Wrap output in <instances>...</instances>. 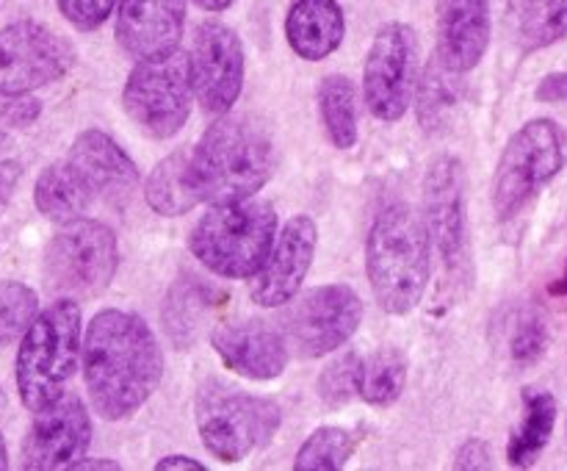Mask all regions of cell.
Instances as JSON below:
<instances>
[{
    "instance_id": "6da1fadb",
    "label": "cell",
    "mask_w": 567,
    "mask_h": 471,
    "mask_svg": "<svg viewBox=\"0 0 567 471\" xmlns=\"http://www.w3.org/2000/svg\"><path fill=\"white\" fill-rule=\"evenodd\" d=\"M83 382L105 421L136 413L164 377V352L142 316L105 308L89 321L81 347Z\"/></svg>"
},
{
    "instance_id": "7a4b0ae2",
    "label": "cell",
    "mask_w": 567,
    "mask_h": 471,
    "mask_svg": "<svg viewBox=\"0 0 567 471\" xmlns=\"http://www.w3.org/2000/svg\"><path fill=\"white\" fill-rule=\"evenodd\" d=\"M275 170V142L247 116L221 114L186 153V181L197 203L255 197Z\"/></svg>"
},
{
    "instance_id": "3957f363",
    "label": "cell",
    "mask_w": 567,
    "mask_h": 471,
    "mask_svg": "<svg viewBox=\"0 0 567 471\" xmlns=\"http://www.w3.org/2000/svg\"><path fill=\"white\" fill-rule=\"evenodd\" d=\"M365 275L385 314L404 316L424 299L432 249L424 222L408 203H393L377 214L365 238Z\"/></svg>"
},
{
    "instance_id": "277c9868",
    "label": "cell",
    "mask_w": 567,
    "mask_h": 471,
    "mask_svg": "<svg viewBox=\"0 0 567 471\" xmlns=\"http://www.w3.org/2000/svg\"><path fill=\"white\" fill-rule=\"evenodd\" d=\"M81 305L72 297L55 299L33 316L14 360L17 391L28 410L44 408L64 393L81 364Z\"/></svg>"
},
{
    "instance_id": "5b68a950",
    "label": "cell",
    "mask_w": 567,
    "mask_h": 471,
    "mask_svg": "<svg viewBox=\"0 0 567 471\" xmlns=\"http://www.w3.org/2000/svg\"><path fill=\"white\" fill-rule=\"evenodd\" d=\"M277 236V214L266 199L214 203L188 236L194 258L219 277L249 280L269 258Z\"/></svg>"
},
{
    "instance_id": "8992f818",
    "label": "cell",
    "mask_w": 567,
    "mask_h": 471,
    "mask_svg": "<svg viewBox=\"0 0 567 471\" xmlns=\"http://www.w3.org/2000/svg\"><path fill=\"white\" fill-rule=\"evenodd\" d=\"M194 419L205 449L214 458L241 463L275 438L282 424V408L269 397H255L210 380L199 388Z\"/></svg>"
},
{
    "instance_id": "52a82bcc",
    "label": "cell",
    "mask_w": 567,
    "mask_h": 471,
    "mask_svg": "<svg viewBox=\"0 0 567 471\" xmlns=\"http://www.w3.org/2000/svg\"><path fill=\"white\" fill-rule=\"evenodd\" d=\"M424 231L443 272V291H460L471 277L468 194L463 161L437 155L424 177Z\"/></svg>"
},
{
    "instance_id": "ba28073f",
    "label": "cell",
    "mask_w": 567,
    "mask_h": 471,
    "mask_svg": "<svg viewBox=\"0 0 567 471\" xmlns=\"http://www.w3.org/2000/svg\"><path fill=\"white\" fill-rule=\"evenodd\" d=\"M565 166V136L557 122L532 120L504 147L493 177V208L498 219H513Z\"/></svg>"
},
{
    "instance_id": "9c48e42d",
    "label": "cell",
    "mask_w": 567,
    "mask_h": 471,
    "mask_svg": "<svg viewBox=\"0 0 567 471\" xmlns=\"http://www.w3.org/2000/svg\"><path fill=\"white\" fill-rule=\"evenodd\" d=\"M192 75L188 55L175 50L164 59L136 61L122 86V109L153 139H169L192 114Z\"/></svg>"
},
{
    "instance_id": "30bf717a",
    "label": "cell",
    "mask_w": 567,
    "mask_h": 471,
    "mask_svg": "<svg viewBox=\"0 0 567 471\" xmlns=\"http://www.w3.org/2000/svg\"><path fill=\"white\" fill-rule=\"evenodd\" d=\"M120 249L105 222L78 216L61 225L44 249V280L59 294H97L114 280Z\"/></svg>"
},
{
    "instance_id": "8fae6325",
    "label": "cell",
    "mask_w": 567,
    "mask_h": 471,
    "mask_svg": "<svg viewBox=\"0 0 567 471\" xmlns=\"http://www.w3.org/2000/svg\"><path fill=\"white\" fill-rule=\"evenodd\" d=\"M293 308L282 321V336L297 358L313 360L336 352L358 332L363 321V299L347 283H330L291 299Z\"/></svg>"
},
{
    "instance_id": "7c38bea8",
    "label": "cell",
    "mask_w": 567,
    "mask_h": 471,
    "mask_svg": "<svg viewBox=\"0 0 567 471\" xmlns=\"http://www.w3.org/2000/svg\"><path fill=\"white\" fill-rule=\"evenodd\" d=\"M419 86V37L408 22H385L371 42L363 66V98L382 122H399Z\"/></svg>"
},
{
    "instance_id": "4fadbf2b",
    "label": "cell",
    "mask_w": 567,
    "mask_h": 471,
    "mask_svg": "<svg viewBox=\"0 0 567 471\" xmlns=\"http://www.w3.org/2000/svg\"><path fill=\"white\" fill-rule=\"evenodd\" d=\"M72 64V44L42 22L20 20L0 28V98H22L61 81Z\"/></svg>"
},
{
    "instance_id": "5bb4252c",
    "label": "cell",
    "mask_w": 567,
    "mask_h": 471,
    "mask_svg": "<svg viewBox=\"0 0 567 471\" xmlns=\"http://www.w3.org/2000/svg\"><path fill=\"white\" fill-rule=\"evenodd\" d=\"M192 89L208 114H227L241 98L244 44L238 33L221 20H205L194 33L188 53Z\"/></svg>"
},
{
    "instance_id": "9a60e30c",
    "label": "cell",
    "mask_w": 567,
    "mask_h": 471,
    "mask_svg": "<svg viewBox=\"0 0 567 471\" xmlns=\"http://www.w3.org/2000/svg\"><path fill=\"white\" fill-rule=\"evenodd\" d=\"M92 443V419L75 393H61L44 408L33 410V421L22 441V469L59 471L83 458Z\"/></svg>"
},
{
    "instance_id": "2e32d148",
    "label": "cell",
    "mask_w": 567,
    "mask_h": 471,
    "mask_svg": "<svg viewBox=\"0 0 567 471\" xmlns=\"http://www.w3.org/2000/svg\"><path fill=\"white\" fill-rule=\"evenodd\" d=\"M319 227L308 214H297L282 225L258 272L249 277V297L260 308H282L291 303L305 286L310 264H313Z\"/></svg>"
},
{
    "instance_id": "e0dca14e",
    "label": "cell",
    "mask_w": 567,
    "mask_h": 471,
    "mask_svg": "<svg viewBox=\"0 0 567 471\" xmlns=\"http://www.w3.org/2000/svg\"><path fill=\"white\" fill-rule=\"evenodd\" d=\"M210 344L225 369L255 382L280 377L288 366V352H291L286 336L258 319L225 321V325L214 327Z\"/></svg>"
},
{
    "instance_id": "ac0fdd59",
    "label": "cell",
    "mask_w": 567,
    "mask_h": 471,
    "mask_svg": "<svg viewBox=\"0 0 567 471\" xmlns=\"http://www.w3.org/2000/svg\"><path fill=\"white\" fill-rule=\"evenodd\" d=\"M186 28V0H120L116 42L131 59L175 53Z\"/></svg>"
},
{
    "instance_id": "d6986e66",
    "label": "cell",
    "mask_w": 567,
    "mask_h": 471,
    "mask_svg": "<svg viewBox=\"0 0 567 471\" xmlns=\"http://www.w3.org/2000/svg\"><path fill=\"white\" fill-rule=\"evenodd\" d=\"M435 59L454 75L471 72L487 53L493 33L491 0H435Z\"/></svg>"
},
{
    "instance_id": "ffe728a7",
    "label": "cell",
    "mask_w": 567,
    "mask_h": 471,
    "mask_svg": "<svg viewBox=\"0 0 567 471\" xmlns=\"http://www.w3.org/2000/svg\"><path fill=\"white\" fill-rule=\"evenodd\" d=\"M66 161L92 188L94 197H127L138 183V170L131 155L97 127L78 133Z\"/></svg>"
},
{
    "instance_id": "44dd1931",
    "label": "cell",
    "mask_w": 567,
    "mask_h": 471,
    "mask_svg": "<svg viewBox=\"0 0 567 471\" xmlns=\"http://www.w3.org/2000/svg\"><path fill=\"white\" fill-rule=\"evenodd\" d=\"M347 37V17L338 0H291L286 39L305 61H324Z\"/></svg>"
},
{
    "instance_id": "7402d4cb",
    "label": "cell",
    "mask_w": 567,
    "mask_h": 471,
    "mask_svg": "<svg viewBox=\"0 0 567 471\" xmlns=\"http://www.w3.org/2000/svg\"><path fill=\"white\" fill-rule=\"evenodd\" d=\"M554 424H557V399L543 388H526L524 391V419L513 430L507 443V460L515 469H529L537 463L543 449L551 441Z\"/></svg>"
},
{
    "instance_id": "603a6c76",
    "label": "cell",
    "mask_w": 567,
    "mask_h": 471,
    "mask_svg": "<svg viewBox=\"0 0 567 471\" xmlns=\"http://www.w3.org/2000/svg\"><path fill=\"white\" fill-rule=\"evenodd\" d=\"M33 203H37L39 214L64 225V222L83 216V211L94 203V194L83 183V177L72 170L70 161H59L39 175L37 186H33Z\"/></svg>"
},
{
    "instance_id": "cb8c5ba5",
    "label": "cell",
    "mask_w": 567,
    "mask_h": 471,
    "mask_svg": "<svg viewBox=\"0 0 567 471\" xmlns=\"http://www.w3.org/2000/svg\"><path fill=\"white\" fill-rule=\"evenodd\" d=\"M214 308L216 297L208 286L188 280L177 283L175 288H169V297L164 305L166 336L177 344V349L192 347Z\"/></svg>"
},
{
    "instance_id": "d4e9b609",
    "label": "cell",
    "mask_w": 567,
    "mask_h": 471,
    "mask_svg": "<svg viewBox=\"0 0 567 471\" xmlns=\"http://www.w3.org/2000/svg\"><path fill=\"white\" fill-rule=\"evenodd\" d=\"M319 116L332 147L352 150L358 144V89L347 75H327L319 83Z\"/></svg>"
},
{
    "instance_id": "484cf974",
    "label": "cell",
    "mask_w": 567,
    "mask_h": 471,
    "mask_svg": "<svg viewBox=\"0 0 567 471\" xmlns=\"http://www.w3.org/2000/svg\"><path fill=\"white\" fill-rule=\"evenodd\" d=\"M408 386V360L399 349L382 347L358 366V397L374 408H388L396 402Z\"/></svg>"
},
{
    "instance_id": "4316f807",
    "label": "cell",
    "mask_w": 567,
    "mask_h": 471,
    "mask_svg": "<svg viewBox=\"0 0 567 471\" xmlns=\"http://www.w3.org/2000/svg\"><path fill=\"white\" fill-rule=\"evenodd\" d=\"M186 153L188 150H177V153L166 155L153 175L147 177V205L161 216H183L197 205V197L188 188L186 181Z\"/></svg>"
},
{
    "instance_id": "83f0119b",
    "label": "cell",
    "mask_w": 567,
    "mask_h": 471,
    "mask_svg": "<svg viewBox=\"0 0 567 471\" xmlns=\"http://www.w3.org/2000/svg\"><path fill=\"white\" fill-rule=\"evenodd\" d=\"M354 454V436L343 427L327 424L310 432L308 441L299 447L293 469L297 471H338Z\"/></svg>"
},
{
    "instance_id": "f1b7e54d",
    "label": "cell",
    "mask_w": 567,
    "mask_h": 471,
    "mask_svg": "<svg viewBox=\"0 0 567 471\" xmlns=\"http://www.w3.org/2000/svg\"><path fill=\"white\" fill-rule=\"evenodd\" d=\"M449 75H452V70H446L441 61L432 59L424 78H419L415 109H419V120L426 131H437V127L446 125L449 114L457 109V92H454Z\"/></svg>"
},
{
    "instance_id": "f546056e",
    "label": "cell",
    "mask_w": 567,
    "mask_h": 471,
    "mask_svg": "<svg viewBox=\"0 0 567 471\" xmlns=\"http://www.w3.org/2000/svg\"><path fill=\"white\" fill-rule=\"evenodd\" d=\"M567 33V0H526L520 14V42L526 50H540Z\"/></svg>"
},
{
    "instance_id": "4dcf8cb0",
    "label": "cell",
    "mask_w": 567,
    "mask_h": 471,
    "mask_svg": "<svg viewBox=\"0 0 567 471\" xmlns=\"http://www.w3.org/2000/svg\"><path fill=\"white\" fill-rule=\"evenodd\" d=\"M39 314V297L20 280H0V349L14 344Z\"/></svg>"
},
{
    "instance_id": "1f68e13d",
    "label": "cell",
    "mask_w": 567,
    "mask_h": 471,
    "mask_svg": "<svg viewBox=\"0 0 567 471\" xmlns=\"http://www.w3.org/2000/svg\"><path fill=\"white\" fill-rule=\"evenodd\" d=\"M548 347V325L540 310H524L509 338V355L518 366H532L543 358Z\"/></svg>"
},
{
    "instance_id": "d6a6232c",
    "label": "cell",
    "mask_w": 567,
    "mask_h": 471,
    "mask_svg": "<svg viewBox=\"0 0 567 471\" xmlns=\"http://www.w3.org/2000/svg\"><path fill=\"white\" fill-rule=\"evenodd\" d=\"M358 366H360V355L354 352L341 355L338 360H332V364L319 375L321 402L330 405V408H341V405H347L349 399L358 393Z\"/></svg>"
},
{
    "instance_id": "836d02e7",
    "label": "cell",
    "mask_w": 567,
    "mask_h": 471,
    "mask_svg": "<svg viewBox=\"0 0 567 471\" xmlns=\"http://www.w3.org/2000/svg\"><path fill=\"white\" fill-rule=\"evenodd\" d=\"M120 0H55L59 11L78 31H97Z\"/></svg>"
},
{
    "instance_id": "e575fe53",
    "label": "cell",
    "mask_w": 567,
    "mask_h": 471,
    "mask_svg": "<svg viewBox=\"0 0 567 471\" xmlns=\"http://www.w3.org/2000/svg\"><path fill=\"white\" fill-rule=\"evenodd\" d=\"M454 469L463 471H480V469H493V454L482 438H468V441L460 447L457 460H454Z\"/></svg>"
},
{
    "instance_id": "d590c367",
    "label": "cell",
    "mask_w": 567,
    "mask_h": 471,
    "mask_svg": "<svg viewBox=\"0 0 567 471\" xmlns=\"http://www.w3.org/2000/svg\"><path fill=\"white\" fill-rule=\"evenodd\" d=\"M535 94L540 103H565L567 100V70L551 72V75L543 78Z\"/></svg>"
},
{
    "instance_id": "8d00e7d4",
    "label": "cell",
    "mask_w": 567,
    "mask_h": 471,
    "mask_svg": "<svg viewBox=\"0 0 567 471\" xmlns=\"http://www.w3.org/2000/svg\"><path fill=\"white\" fill-rule=\"evenodd\" d=\"M22 177V164L14 158H6L0 161V214H3V208L9 205L11 194H14L17 183H20Z\"/></svg>"
},
{
    "instance_id": "74e56055",
    "label": "cell",
    "mask_w": 567,
    "mask_h": 471,
    "mask_svg": "<svg viewBox=\"0 0 567 471\" xmlns=\"http://www.w3.org/2000/svg\"><path fill=\"white\" fill-rule=\"evenodd\" d=\"M177 469L205 471V463H199V460L188 458V454H169V458H161L158 463H155V471H177Z\"/></svg>"
},
{
    "instance_id": "f35d334b",
    "label": "cell",
    "mask_w": 567,
    "mask_h": 471,
    "mask_svg": "<svg viewBox=\"0 0 567 471\" xmlns=\"http://www.w3.org/2000/svg\"><path fill=\"white\" fill-rule=\"evenodd\" d=\"M72 471H122V463H116V460H105V458H78L75 463L70 465Z\"/></svg>"
},
{
    "instance_id": "ab89813d",
    "label": "cell",
    "mask_w": 567,
    "mask_h": 471,
    "mask_svg": "<svg viewBox=\"0 0 567 471\" xmlns=\"http://www.w3.org/2000/svg\"><path fill=\"white\" fill-rule=\"evenodd\" d=\"M194 3H197L199 9H205V11H214V14H219V11L230 9V6H233V0H194Z\"/></svg>"
},
{
    "instance_id": "60d3db41",
    "label": "cell",
    "mask_w": 567,
    "mask_h": 471,
    "mask_svg": "<svg viewBox=\"0 0 567 471\" xmlns=\"http://www.w3.org/2000/svg\"><path fill=\"white\" fill-rule=\"evenodd\" d=\"M548 291L559 294V297H567V269H565V275L559 277L557 283H551V288H548Z\"/></svg>"
},
{
    "instance_id": "b9f144b4",
    "label": "cell",
    "mask_w": 567,
    "mask_h": 471,
    "mask_svg": "<svg viewBox=\"0 0 567 471\" xmlns=\"http://www.w3.org/2000/svg\"><path fill=\"white\" fill-rule=\"evenodd\" d=\"M9 469V449H6V438L0 432V471Z\"/></svg>"
},
{
    "instance_id": "7bdbcfd3",
    "label": "cell",
    "mask_w": 567,
    "mask_h": 471,
    "mask_svg": "<svg viewBox=\"0 0 567 471\" xmlns=\"http://www.w3.org/2000/svg\"><path fill=\"white\" fill-rule=\"evenodd\" d=\"M6 144V131H0V147H3Z\"/></svg>"
}]
</instances>
